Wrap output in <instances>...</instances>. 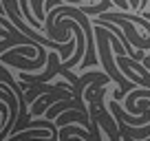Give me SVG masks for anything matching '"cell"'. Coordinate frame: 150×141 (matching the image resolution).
I'll return each mask as SVG.
<instances>
[{
	"label": "cell",
	"instance_id": "6da1fadb",
	"mask_svg": "<svg viewBox=\"0 0 150 141\" xmlns=\"http://www.w3.org/2000/svg\"><path fill=\"white\" fill-rule=\"evenodd\" d=\"M97 20H110V22L119 24V27H122L124 31L128 33V40H130V42L135 44L137 49H150V38H148V40L139 38V35H137V31H135V27H132V24L128 22V20L124 18L122 13H102V16H99Z\"/></svg>",
	"mask_w": 150,
	"mask_h": 141
},
{
	"label": "cell",
	"instance_id": "52a82bcc",
	"mask_svg": "<svg viewBox=\"0 0 150 141\" xmlns=\"http://www.w3.org/2000/svg\"><path fill=\"white\" fill-rule=\"evenodd\" d=\"M0 115H5V117H7V106H2V104H0Z\"/></svg>",
	"mask_w": 150,
	"mask_h": 141
},
{
	"label": "cell",
	"instance_id": "7a4b0ae2",
	"mask_svg": "<svg viewBox=\"0 0 150 141\" xmlns=\"http://www.w3.org/2000/svg\"><path fill=\"white\" fill-rule=\"evenodd\" d=\"M117 123H119V135L122 137H128V139H148L150 137V126L148 128H137V126L128 128L124 123V119H119V117H117Z\"/></svg>",
	"mask_w": 150,
	"mask_h": 141
},
{
	"label": "cell",
	"instance_id": "3957f363",
	"mask_svg": "<svg viewBox=\"0 0 150 141\" xmlns=\"http://www.w3.org/2000/svg\"><path fill=\"white\" fill-rule=\"evenodd\" d=\"M71 121H80V123H84V126H91L88 117L84 115V110H82V108H77V110H73V113H69V115H64V117L57 119L60 126H66V123H71ZM91 128H93V126H91Z\"/></svg>",
	"mask_w": 150,
	"mask_h": 141
},
{
	"label": "cell",
	"instance_id": "5b68a950",
	"mask_svg": "<svg viewBox=\"0 0 150 141\" xmlns=\"http://www.w3.org/2000/svg\"><path fill=\"white\" fill-rule=\"evenodd\" d=\"M71 135H80L82 139H91V135H88V132L77 130V128H64V130L60 132V137H62V139H66V137H71Z\"/></svg>",
	"mask_w": 150,
	"mask_h": 141
},
{
	"label": "cell",
	"instance_id": "8992f818",
	"mask_svg": "<svg viewBox=\"0 0 150 141\" xmlns=\"http://www.w3.org/2000/svg\"><path fill=\"white\" fill-rule=\"evenodd\" d=\"M112 2H115V5H117L119 9H124V11L132 9V7H130V2H126V0H112Z\"/></svg>",
	"mask_w": 150,
	"mask_h": 141
},
{
	"label": "cell",
	"instance_id": "277c9868",
	"mask_svg": "<svg viewBox=\"0 0 150 141\" xmlns=\"http://www.w3.org/2000/svg\"><path fill=\"white\" fill-rule=\"evenodd\" d=\"M13 139H20V137H24V139H40V137H49V139H53L51 130H22V132H13Z\"/></svg>",
	"mask_w": 150,
	"mask_h": 141
},
{
	"label": "cell",
	"instance_id": "ba28073f",
	"mask_svg": "<svg viewBox=\"0 0 150 141\" xmlns=\"http://www.w3.org/2000/svg\"><path fill=\"white\" fill-rule=\"evenodd\" d=\"M144 16H146V18H150V13H148V11H146V13H144Z\"/></svg>",
	"mask_w": 150,
	"mask_h": 141
}]
</instances>
